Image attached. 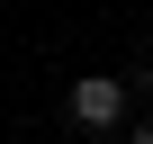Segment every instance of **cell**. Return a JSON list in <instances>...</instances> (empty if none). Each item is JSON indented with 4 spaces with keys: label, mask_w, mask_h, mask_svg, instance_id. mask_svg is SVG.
Returning <instances> with one entry per match:
<instances>
[{
    "label": "cell",
    "mask_w": 153,
    "mask_h": 144,
    "mask_svg": "<svg viewBox=\"0 0 153 144\" xmlns=\"http://www.w3.org/2000/svg\"><path fill=\"white\" fill-rule=\"evenodd\" d=\"M126 99H135L126 72H81V81H72V126L108 135V126H126Z\"/></svg>",
    "instance_id": "obj_1"
},
{
    "label": "cell",
    "mask_w": 153,
    "mask_h": 144,
    "mask_svg": "<svg viewBox=\"0 0 153 144\" xmlns=\"http://www.w3.org/2000/svg\"><path fill=\"white\" fill-rule=\"evenodd\" d=\"M126 144H153V117H144V126H126Z\"/></svg>",
    "instance_id": "obj_2"
}]
</instances>
